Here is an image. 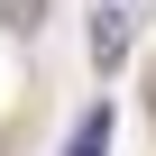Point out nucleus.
Returning <instances> with one entry per match:
<instances>
[{"label":"nucleus","instance_id":"f257e3e1","mask_svg":"<svg viewBox=\"0 0 156 156\" xmlns=\"http://www.w3.org/2000/svg\"><path fill=\"white\" fill-rule=\"evenodd\" d=\"M129 46H138L129 0H101V9H92V64H101V73H119V64H129Z\"/></svg>","mask_w":156,"mask_h":156},{"label":"nucleus","instance_id":"f03ea898","mask_svg":"<svg viewBox=\"0 0 156 156\" xmlns=\"http://www.w3.org/2000/svg\"><path fill=\"white\" fill-rule=\"evenodd\" d=\"M64 156H110V101H92L83 110V129H73V147Z\"/></svg>","mask_w":156,"mask_h":156},{"label":"nucleus","instance_id":"7ed1b4c3","mask_svg":"<svg viewBox=\"0 0 156 156\" xmlns=\"http://www.w3.org/2000/svg\"><path fill=\"white\" fill-rule=\"evenodd\" d=\"M37 19H46V0H0V28H9V37H28Z\"/></svg>","mask_w":156,"mask_h":156},{"label":"nucleus","instance_id":"20e7f679","mask_svg":"<svg viewBox=\"0 0 156 156\" xmlns=\"http://www.w3.org/2000/svg\"><path fill=\"white\" fill-rule=\"evenodd\" d=\"M147 110H156V55H147Z\"/></svg>","mask_w":156,"mask_h":156}]
</instances>
